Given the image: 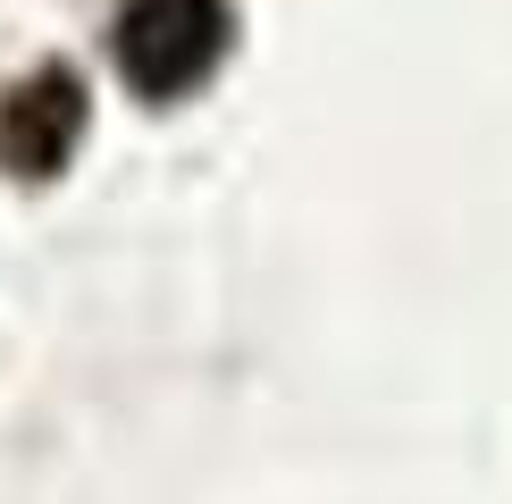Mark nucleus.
Segmentation results:
<instances>
[{
    "label": "nucleus",
    "mask_w": 512,
    "mask_h": 504,
    "mask_svg": "<svg viewBox=\"0 0 512 504\" xmlns=\"http://www.w3.org/2000/svg\"><path fill=\"white\" fill-rule=\"evenodd\" d=\"M227 0H126L118 9V76L143 101H177L219 68Z\"/></svg>",
    "instance_id": "f257e3e1"
},
{
    "label": "nucleus",
    "mask_w": 512,
    "mask_h": 504,
    "mask_svg": "<svg viewBox=\"0 0 512 504\" xmlns=\"http://www.w3.org/2000/svg\"><path fill=\"white\" fill-rule=\"evenodd\" d=\"M76 135H84V84L68 68H42L0 101V160L17 177H51Z\"/></svg>",
    "instance_id": "f03ea898"
}]
</instances>
